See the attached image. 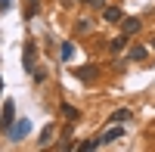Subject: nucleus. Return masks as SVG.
<instances>
[{
	"instance_id": "f257e3e1",
	"label": "nucleus",
	"mask_w": 155,
	"mask_h": 152,
	"mask_svg": "<svg viewBox=\"0 0 155 152\" xmlns=\"http://www.w3.org/2000/svg\"><path fill=\"white\" fill-rule=\"evenodd\" d=\"M12 124H16V103H12V99H6V103H3V115H0V131L9 134Z\"/></svg>"
},
{
	"instance_id": "f03ea898",
	"label": "nucleus",
	"mask_w": 155,
	"mask_h": 152,
	"mask_svg": "<svg viewBox=\"0 0 155 152\" xmlns=\"http://www.w3.org/2000/svg\"><path fill=\"white\" fill-rule=\"evenodd\" d=\"M22 68H25V71H34V68H37V44H34V41H28L25 50H22Z\"/></svg>"
},
{
	"instance_id": "7ed1b4c3",
	"label": "nucleus",
	"mask_w": 155,
	"mask_h": 152,
	"mask_svg": "<svg viewBox=\"0 0 155 152\" xmlns=\"http://www.w3.org/2000/svg\"><path fill=\"white\" fill-rule=\"evenodd\" d=\"M71 74H74L78 81H84V84H93V81L99 78V68L90 62V65H78V68H71Z\"/></svg>"
},
{
	"instance_id": "20e7f679",
	"label": "nucleus",
	"mask_w": 155,
	"mask_h": 152,
	"mask_svg": "<svg viewBox=\"0 0 155 152\" xmlns=\"http://www.w3.org/2000/svg\"><path fill=\"white\" fill-rule=\"evenodd\" d=\"M28 131H31V121H28V118H16V124H12V131H9L6 137H9V140H16V143H19V140H22V137L28 134Z\"/></svg>"
},
{
	"instance_id": "39448f33",
	"label": "nucleus",
	"mask_w": 155,
	"mask_h": 152,
	"mask_svg": "<svg viewBox=\"0 0 155 152\" xmlns=\"http://www.w3.org/2000/svg\"><path fill=\"white\" fill-rule=\"evenodd\" d=\"M121 137H124V124H112V127H109L106 134H102L99 140H102V146H106V143H115V140H121Z\"/></svg>"
},
{
	"instance_id": "423d86ee",
	"label": "nucleus",
	"mask_w": 155,
	"mask_h": 152,
	"mask_svg": "<svg viewBox=\"0 0 155 152\" xmlns=\"http://www.w3.org/2000/svg\"><path fill=\"white\" fill-rule=\"evenodd\" d=\"M118 25H121V34H127V37H130V34H137L140 28H143V22H140V19H134V16H130V19H121Z\"/></svg>"
},
{
	"instance_id": "0eeeda50",
	"label": "nucleus",
	"mask_w": 155,
	"mask_h": 152,
	"mask_svg": "<svg viewBox=\"0 0 155 152\" xmlns=\"http://www.w3.org/2000/svg\"><path fill=\"white\" fill-rule=\"evenodd\" d=\"M102 19H106V22H112V25H118V22L124 19V12H121L118 6H109V3H106V6H102Z\"/></svg>"
},
{
	"instance_id": "6e6552de",
	"label": "nucleus",
	"mask_w": 155,
	"mask_h": 152,
	"mask_svg": "<svg viewBox=\"0 0 155 152\" xmlns=\"http://www.w3.org/2000/svg\"><path fill=\"white\" fill-rule=\"evenodd\" d=\"M146 56H149V50H146L143 44H134L130 50H127V62H143Z\"/></svg>"
},
{
	"instance_id": "1a4fd4ad",
	"label": "nucleus",
	"mask_w": 155,
	"mask_h": 152,
	"mask_svg": "<svg viewBox=\"0 0 155 152\" xmlns=\"http://www.w3.org/2000/svg\"><path fill=\"white\" fill-rule=\"evenodd\" d=\"M59 112H62V118H65V121H71V124H74L78 118H81V112H78L71 103H62V106H59Z\"/></svg>"
},
{
	"instance_id": "9d476101",
	"label": "nucleus",
	"mask_w": 155,
	"mask_h": 152,
	"mask_svg": "<svg viewBox=\"0 0 155 152\" xmlns=\"http://www.w3.org/2000/svg\"><path fill=\"white\" fill-rule=\"evenodd\" d=\"M130 118H134V112H130V109H118V112H112V118H109V121H112V124H124V121H130Z\"/></svg>"
},
{
	"instance_id": "9b49d317",
	"label": "nucleus",
	"mask_w": 155,
	"mask_h": 152,
	"mask_svg": "<svg viewBox=\"0 0 155 152\" xmlns=\"http://www.w3.org/2000/svg\"><path fill=\"white\" fill-rule=\"evenodd\" d=\"M53 134H56V127H53V124H47V127L41 131V140H37V146H50V140H53Z\"/></svg>"
},
{
	"instance_id": "f8f14e48",
	"label": "nucleus",
	"mask_w": 155,
	"mask_h": 152,
	"mask_svg": "<svg viewBox=\"0 0 155 152\" xmlns=\"http://www.w3.org/2000/svg\"><path fill=\"white\" fill-rule=\"evenodd\" d=\"M41 9V0H25V19H34Z\"/></svg>"
},
{
	"instance_id": "ddd939ff",
	"label": "nucleus",
	"mask_w": 155,
	"mask_h": 152,
	"mask_svg": "<svg viewBox=\"0 0 155 152\" xmlns=\"http://www.w3.org/2000/svg\"><path fill=\"white\" fill-rule=\"evenodd\" d=\"M124 47H127V34H121V37H112V44H109V50H112V53H121Z\"/></svg>"
},
{
	"instance_id": "4468645a",
	"label": "nucleus",
	"mask_w": 155,
	"mask_h": 152,
	"mask_svg": "<svg viewBox=\"0 0 155 152\" xmlns=\"http://www.w3.org/2000/svg\"><path fill=\"white\" fill-rule=\"evenodd\" d=\"M71 53H74V47H71V41H65V44H62V50H59V56L68 62V59H71Z\"/></svg>"
},
{
	"instance_id": "2eb2a0df",
	"label": "nucleus",
	"mask_w": 155,
	"mask_h": 152,
	"mask_svg": "<svg viewBox=\"0 0 155 152\" xmlns=\"http://www.w3.org/2000/svg\"><path fill=\"white\" fill-rule=\"evenodd\" d=\"M78 3H84V6H93V9H102V6H106V0H78Z\"/></svg>"
},
{
	"instance_id": "dca6fc26",
	"label": "nucleus",
	"mask_w": 155,
	"mask_h": 152,
	"mask_svg": "<svg viewBox=\"0 0 155 152\" xmlns=\"http://www.w3.org/2000/svg\"><path fill=\"white\" fill-rule=\"evenodd\" d=\"M74 31H78V34H87V31H90V22H87V19H81V22L74 25Z\"/></svg>"
},
{
	"instance_id": "f3484780",
	"label": "nucleus",
	"mask_w": 155,
	"mask_h": 152,
	"mask_svg": "<svg viewBox=\"0 0 155 152\" xmlns=\"http://www.w3.org/2000/svg\"><path fill=\"white\" fill-rule=\"evenodd\" d=\"M9 6H12V0H0V9H3V12H6Z\"/></svg>"
},
{
	"instance_id": "a211bd4d",
	"label": "nucleus",
	"mask_w": 155,
	"mask_h": 152,
	"mask_svg": "<svg viewBox=\"0 0 155 152\" xmlns=\"http://www.w3.org/2000/svg\"><path fill=\"white\" fill-rule=\"evenodd\" d=\"M0 93H3V81H0Z\"/></svg>"
}]
</instances>
